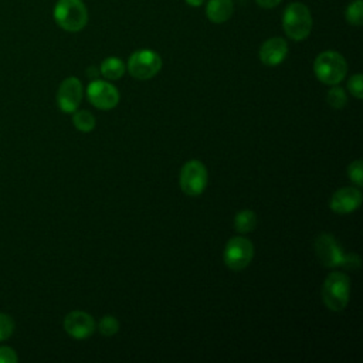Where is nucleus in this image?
<instances>
[{"label":"nucleus","instance_id":"obj_4","mask_svg":"<svg viewBox=\"0 0 363 363\" xmlns=\"http://www.w3.org/2000/svg\"><path fill=\"white\" fill-rule=\"evenodd\" d=\"M315 77L326 85H337L347 72V64L342 54L333 50L320 52L313 61Z\"/></svg>","mask_w":363,"mask_h":363},{"label":"nucleus","instance_id":"obj_25","mask_svg":"<svg viewBox=\"0 0 363 363\" xmlns=\"http://www.w3.org/2000/svg\"><path fill=\"white\" fill-rule=\"evenodd\" d=\"M255 1L258 6H261L264 9H272L281 3V0H255Z\"/></svg>","mask_w":363,"mask_h":363},{"label":"nucleus","instance_id":"obj_23","mask_svg":"<svg viewBox=\"0 0 363 363\" xmlns=\"http://www.w3.org/2000/svg\"><path fill=\"white\" fill-rule=\"evenodd\" d=\"M13 330H14V320L9 315L0 312V342L9 339Z\"/></svg>","mask_w":363,"mask_h":363},{"label":"nucleus","instance_id":"obj_11","mask_svg":"<svg viewBox=\"0 0 363 363\" xmlns=\"http://www.w3.org/2000/svg\"><path fill=\"white\" fill-rule=\"evenodd\" d=\"M64 329L71 337L82 340L95 332V320L84 311H72L64 319Z\"/></svg>","mask_w":363,"mask_h":363},{"label":"nucleus","instance_id":"obj_20","mask_svg":"<svg viewBox=\"0 0 363 363\" xmlns=\"http://www.w3.org/2000/svg\"><path fill=\"white\" fill-rule=\"evenodd\" d=\"M98 329L104 336H113L118 333L119 330V322L115 316L112 315H105L99 323H98Z\"/></svg>","mask_w":363,"mask_h":363},{"label":"nucleus","instance_id":"obj_21","mask_svg":"<svg viewBox=\"0 0 363 363\" xmlns=\"http://www.w3.org/2000/svg\"><path fill=\"white\" fill-rule=\"evenodd\" d=\"M347 176L357 187L363 186V162H362V159H357L347 166Z\"/></svg>","mask_w":363,"mask_h":363},{"label":"nucleus","instance_id":"obj_15","mask_svg":"<svg viewBox=\"0 0 363 363\" xmlns=\"http://www.w3.org/2000/svg\"><path fill=\"white\" fill-rule=\"evenodd\" d=\"M101 74L106 79H119L125 74V64L118 57H108L101 62Z\"/></svg>","mask_w":363,"mask_h":363},{"label":"nucleus","instance_id":"obj_19","mask_svg":"<svg viewBox=\"0 0 363 363\" xmlns=\"http://www.w3.org/2000/svg\"><path fill=\"white\" fill-rule=\"evenodd\" d=\"M328 104L335 109H342L347 102V95L340 86H333L326 95Z\"/></svg>","mask_w":363,"mask_h":363},{"label":"nucleus","instance_id":"obj_18","mask_svg":"<svg viewBox=\"0 0 363 363\" xmlns=\"http://www.w3.org/2000/svg\"><path fill=\"white\" fill-rule=\"evenodd\" d=\"M346 21L352 26H362L363 23V0H353L349 3L345 11Z\"/></svg>","mask_w":363,"mask_h":363},{"label":"nucleus","instance_id":"obj_17","mask_svg":"<svg viewBox=\"0 0 363 363\" xmlns=\"http://www.w3.org/2000/svg\"><path fill=\"white\" fill-rule=\"evenodd\" d=\"M72 123L74 126L81 132H91L95 128V118L91 112L82 109L75 111L72 115Z\"/></svg>","mask_w":363,"mask_h":363},{"label":"nucleus","instance_id":"obj_26","mask_svg":"<svg viewBox=\"0 0 363 363\" xmlns=\"http://www.w3.org/2000/svg\"><path fill=\"white\" fill-rule=\"evenodd\" d=\"M186 3L193 7H200L204 3V0H186Z\"/></svg>","mask_w":363,"mask_h":363},{"label":"nucleus","instance_id":"obj_9","mask_svg":"<svg viewBox=\"0 0 363 363\" xmlns=\"http://www.w3.org/2000/svg\"><path fill=\"white\" fill-rule=\"evenodd\" d=\"M86 98L95 108L106 111L118 105L119 92L111 82L95 79L86 88Z\"/></svg>","mask_w":363,"mask_h":363},{"label":"nucleus","instance_id":"obj_14","mask_svg":"<svg viewBox=\"0 0 363 363\" xmlns=\"http://www.w3.org/2000/svg\"><path fill=\"white\" fill-rule=\"evenodd\" d=\"M234 11L233 0H208L206 6V16L211 23L221 24L227 21Z\"/></svg>","mask_w":363,"mask_h":363},{"label":"nucleus","instance_id":"obj_3","mask_svg":"<svg viewBox=\"0 0 363 363\" xmlns=\"http://www.w3.org/2000/svg\"><path fill=\"white\" fill-rule=\"evenodd\" d=\"M52 16L55 23L65 31H81L88 23V10L82 0H58Z\"/></svg>","mask_w":363,"mask_h":363},{"label":"nucleus","instance_id":"obj_7","mask_svg":"<svg viewBox=\"0 0 363 363\" xmlns=\"http://www.w3.org/2000/svg\"><path fill=\"white\" fill-rule=\"evenodd\" d=\"M254 257V245L245 237H233L224 248V264L233 271H241L250 265Z\"/></svg>","mask_w":363,"mask_h":363},{"label":"nucleus","instance_id":"obj_10","mask_svg":"<svg viewBox=\"0 0 363 363\" xmlns=\"http://www.w3.org/2000/svg\"><path fill=\"white\" fill-rule=\"evenodd\" d=\"M82 99V84L75 77L65 78L57 91L58 108L65 113H74Z\"/></svg>","mask_w":363,"mask_h":363},{"label":"nucleus","instance_id":"obj_12","mask_svg":"<svg viewBox=\"0 0 363 363\" xmlns=\"http://www.w3.org/2000/svg\"><path fill=\"white\" fill-rule=\"evenodd\" d=\"M362 199L359 187H342L332 194L329 207L336 214H349L360 207Z\"/></svg>","mask_w":363,"mask_h":363},{"label":"nucleus","instance_id":"obj_1","mask_svg":"<svg viewBox=\"0 0 363 363\" xmlns=\"http://www.w3.org/2000/svg\"><path fill=\"white\" fill-rule=\"evenodd\" d=\"M315 251L325 267H345L356 269L360 267V258L356 254H345L332 234L323 233L315 238Z\"/></svg>","mask_w":363,"mask_h":363},{"label":"nucleus","instance_id":"obj_13","mask_svg":"<svg viewBox=\"0 0 363 363\" xmlns=\"http://www.w3.org/2000/svg\"><path fill=\"white\" fill-rule=\"evenodd\" d=\"M288 55V43L281 37H272L259 47V60L268 67L279 65Z\"/></svg>","mask_w":363,"mask_h":363},{"label":"nucleus","instance_id":"obj_2","mask_svg":"<svg viewBox=\"0 0 363 363\" xmlns=\"http://www.w3.org/2000/svg\"><path fill=\"white\" fill-rule=\"evenodd\" d=\"M282 27L291 40H305L312 30V16L309 9L301 1L288 4L282 13Z\"/></svg>","mask_w":363,"mask_h":363},{"label":"nucleus","instance_id":"obj_6","mask_svg":"<svg viewBox=\"0 0 363 363\" xmlns=\"http://www.w3.org/2000/svg\"><path fill=\"white\" fill-rule=\"evenodd\" d=\"M162 68V58L153 50H138L128 60L129 74L140 81L153 78Z\"/></svg>","mask_w":363,"mask_h":363},{"label":"nucleus","instance_id":"obj_22","mask_svg":"<svg viewBox=\"0 0 363 363\" xmlns=\"http://www.w3.org/2000/svg\"><path fill=\"white\" fill-rule=\"evenodd\" d=\"M347 89L357 99L363 98V77H362V74H354L349 78Z\"/></svg>","mask_w":363,"mask_h":363},{"label":"nucleus","instance_id":"obj_16","mask_svg":"<svg viewBox=\"0 0 363 363\" xmlns=\"http://www.w3.org/2000/svg\"><path fill=\"white\" fill-rule=\"evenodd\" d=\"M257 214L252 210H241L234 217V228L241 234L251 233L257 227Z\"/></svg>","mask_w":363,"mask_h":363},{"label":"nucleus","instance_id":"obj_5","mask_svg":"<svg viewBox=\"0 0 363 363\" xmlns=\"http://www.w3.org/2000/svg\"><path fill=\"white\" fill-rule=\"evenodd\" d=\"M350 294V281L345 272H330L322 286V299L328 309L340 312L346 308Z\"/></svg>","mask_w":363,"mask_h":363},{"label":"nucleus","instance_id":"obj_24","mask_svg":"<svg viewBox=\"0 0 363 363\" xmlns=\"http://www.w3.org/2000/svg\"><path fill=\"white\" fill-rule=\"evenodd\" d=\"M18 360L14 349L9 346H0V363H16Z\"/></svg>","mask_w":363,"mask_h":363},{"label":"nucleus","instance_id":"obj_8","mask_svg":"<svg viewBox=\"0 0 363 363\" xmlns=\"http://www.w3.org/2000/svg\"><path fill=\"white\" fill-rule=\"evenodd\" d=\"M207 169L200 160H189L180 170L179 183L187 196H200L207 186Z\"/></svg>","mask_w":363,"mask_h":363}]
</instances>
